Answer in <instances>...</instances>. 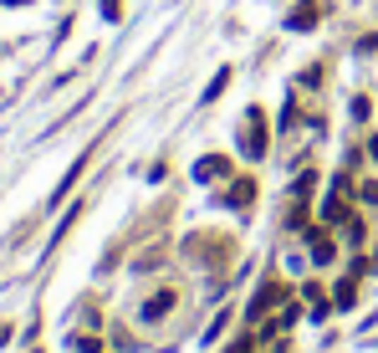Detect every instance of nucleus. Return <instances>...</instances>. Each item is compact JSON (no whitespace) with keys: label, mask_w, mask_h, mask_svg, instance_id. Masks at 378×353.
I'll list each match as a JSON object with an SVG mask.
<instances>
[{"label":"nucleus","mask_w":378,"mask_h":353,"mask_svg":"<svg viewBox=\"0 0 378 353\" xmlns=\"http://www.w3.org/2000/svg\"><path fill=\"white\" fill-rule=\"evenodd\" d=\"M276 302H286V287H281V282H266L261 292H256V302L246 307V318H251V323H256V318H266V313H271Z\"/></svg>","instance_id":"obj_1"},{"label":"nucleus","mask_w":378,"mask_h":353,"mask_svg":"<svg viewBox=\"0 0 378 353\" xmlns=\"http://www.w3.org/2000/svg\"><path fill=\"white\" fill-rule=\"evenodd\" d=\"M225 82H230V67H220V72H215V82L205 87V98H220V93H225Z\"/></svg>","instance_id":"obj_8"},{"label":"nucleus","mask_w":378,"mask_h":353,"mask_svg":"<svg viewBox=\"0 0 378 353\" xmlns=\"http://www.w3.org/2000/svg\"><path fill=\"white\" fill-rule=\"evenodd\" d=\"M225 174H230V159H220V154H210V159H199L194 164V180H225Z\"/></svg>","instance_id":"obj_3"},{"label":"nucleus","mask_w":378,"mask_h":353,"mask_svg":"<svg viewBox=\"0 0 378 353\" xmlns=\"http://www.w3.org/2000/svg\"><path fill=\"white\" fill-rule=\"evenodd\" d=\"M102 16H107V21H118V16H123V6H118V0H102Z\"/></svg>","instance_id":"obj_10"},{"label":"nucleus","mask_w":378,"mask_h":353,"mask_svg":"<svg viewBox=\"0 0 378 353\" xmlns=\"http://www.w3.org/2000/svg\"><path fill=\"white\" fill-rule=\"evenodd\" d=\"M169 307H174V292L164 287V292H153V297L143 302V313H138V318H143V323H159V318L169 313Z\"/></svg>","instance_id":"obj_4"},{"label":"nucleus","mask_w":378,"mask_h":353,"mask_svg":"<svg viewBox=\"0 0 378 353\" xmlns=\"http://www.w3.org/2000/svg\"><path fill=\"white\" fill-rule=\"evenodd\" d=\"M251 200H256V180H235L230 195H225V205H230V210H246Z\"/></svg>","instance_id":"obj_5"},{"label":"nucleus","mask_w":378,"mask_h":353,"mask_svg":"<svg viewBox=\"0 0 378 353\" xmlns=\"http://www.w3.org/2000/svg\"><path fill=\"white\" fill-rule=\"evenodd\" d=\"M358 302V292H353V282H338V307H353Z\"/></svg>","instance_id":"obj_9"},{"label":"nucleus","mask_w":378,"mask_h":353,"mask_svg":"<svg viewBox=\"0 0 378 353\" xmlns=\"http://www.w3.org/2000/svg\"><path fill=\"white\" fill-rule=\"evenodd\" d=\"M363 205H378V185H363Z\"/></svg>","instance_id":"obj_11"},{"label":"nucleus","mask_w":378,"mask_h":353,"mask_svg":"<svg viewBox=\"0 0 378 353\" xmlns=\"http://www.w3.org/2000/svg\"><path fill=\"white\" fill-rule=\"evenodd\" d=\"M312 261H317V267H327V261H332V246H327L322 231H312Z\"/></svg>","instance_id":"obj_7"},{"label":"nucleus","mask_w":378,"mask_h":353,"mask_svg":"<svg viewBox=\"0 0 378 353\" xmlns=\"http://www.w3.org/2000/svg\"><path fill=\"white\" fill-rule=\"evenodd\" d=\"M317 16H322V11L312 6V0H307V6H297V11H292V31H312Z\"/></svg>","instance_id":"obj_6"},{"label":"nucleus","mask_w":378,"mask_h":353,"mask_svg":"<svg viewBox=\"0 0 378 353\" xmlns=\"http://www.w3.org/2000/svg\"><path fill=\"white\" fill-rule=\"evenodd\" d=\"M240 149L251 154V159H261L266 154V128H261V113L251 108V118H246V134H240Z\"/></svg>","instance_id":"obj_2"}]
</instances>
